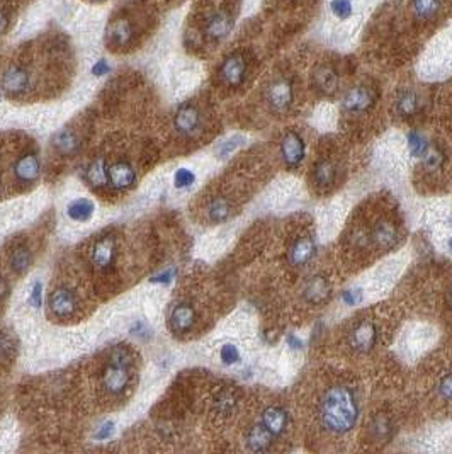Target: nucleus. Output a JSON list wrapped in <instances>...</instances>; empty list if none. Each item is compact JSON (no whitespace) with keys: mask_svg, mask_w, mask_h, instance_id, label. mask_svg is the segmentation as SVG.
<instances>
[{"mask_svg":"<svg viewBox=\"0 0 452 454\" xmlns=\"http://www.w3.org/2000/svg\"><path fill=\"white\" fill-rule=\"evenodd\" d=\"M320 422L328 432L347 434L356 427L359 419V403L356 393L347 384H333L320 400Z\"/></svg>","mask_w":452,"mask_h":454,"instance_id":"obj_1","label":"nucleus"},{"mask_svg":"<svg viewBox=\"0 0 452 454\" xmlns=\"http://www.w3.org/2000/svg\"><path fill=\"white\" fill-rule=\"evenodd\" d=\"M280 157L288 169H298L306 155V145L298 131H286L279 145Z\"/></svg>","mask_w":452,"mask_h":454,"instance_id":"obj_2","label":"nucleus"},{"mask_svg":"<svg viewBox=\"0 0 452 454\" xmlns=\"http://www.w3.org/2000/svg\"><path fill=\"white\" fill-rule=\"evenodd\" d=\"M376 103V94L368 85H356L345 92L344 100H342V109L349 115H362L368 112Z\"/></svg>","mask_w":452,"mask_h":454,"instance_id":"obj_3","label":"nucleus"},{"mask_svg":"<svg viewBox=\"0 0 452 454\" xmlns=\"http://www.w3.org/2000/svg\"><path fill=\"white\" fill-rule=\"evenodd\" d=\"M267 104L274 112H286L295 100V87L289 79H278L267 87Z\"/></svg>","mask_w":452,"mask_h":454,"instance_id":"obj_4","label":"nucleus"},{"mask_svg":"<svg viewBox=\"0 0 452 454\" xmlns=\"http://www.w3.org/2000/svg\"><path fill=\"white\" fill-rule=\"evenodd\" d=\"M129 380H131V368L124 366V364L109 361L103 371V384L105 391L111 395H121L128 388Z\"/></svg>","mask_w":452,"mask_h":454,"instance_id":"obj_5","label":"nucleus"},{"mask_svg":"<svg viewBox=\"0 0 452 454\" xmlns=\"http://www.w3.org/2000/svg\"><path fill=\"white\" fill-rule=\"evenodd\" d=\"M398 240H400V232L391 220L381 218L370 228L369 242H373L380 250L394 249L398 245Z\"/></svg>","mask_w":452,"mask_h":454,"instance_id":"obj_6","label":"nucleus"},{"mask_svg":"<svg viewBox=\"0 0 452 454\" xmlns=\"http://www.w3.org/2000/svg\"><path fill=\"white\" fill-rule=\"evenodd\" d=\"M247 77V60L240 53H233L223 60L219 67V79L228 87H238Z\"/></svg>","mask_w":452,"mask_h":454,"instance_id":"obj_7","label":"nucleus"},{"mask_svg":"<svg viewBox=\"0 0 452 454\" xmlns=\"http://www.w3.org/2000/svg\"><path fill=\"white\" fill-rule=\"evenodd\" d=\"M350 346L357 352H369L377 342V328L370 320H361L349 335Z\"/></svg>","mask_w":452,"mask_h":454,"instance_id":"obj_8","label":"nucleus"},{"mask_svg":"<svg viewBox=\"0 0 452 454\" xmlns=\"http://www.w3.org/2000/svg\"><path fill=\"white\" fill-rule=\"evenodd\" d=\"M316 254V242L311 235H301L289 245L288 259L291 266L301 267L306 266Z\"/></svg>","mask_w":452,"mask_h":454,"instance_id":"obj_9","label":"nucleus"},{"mask_svg":"<svg viewBox=\"0 0 452 454\" xmlns=\"http://www.w3.org/2000/svg\"><path fill=\"white\" fill-rule=\"evenodd\" d=\"M313 87L321 96H333L339 91V74L332 65H318L311 75Z\"/></svg>","mask_w":452,"mask_h":454,"instance_id":"obj_10","label":"nucleus"},{"mask_svg":"<svg viewBox=\"0 0 452 454\" xmlns=\"http://www.w3.org/2000/svg\"><path fill=\"white\" fill-rule=\"evenodd\" d=\"M174 127L179 135L182 136H194L201 129V112L194 106H182L175 112Z\"/></svg>","mask_w":452,"mask_h":454,"instance_id":"obj_11","label":"nucleus"},{"mask_svg":"<svg viewBox=\"0 0 452 454\" xmlns=\"http://www.w3.org/2000/svg\"><path fill=\"white\" fill-rule=\"evenodd\" d=\"M260 424H262L274 437L283 436V434L286 432L289 424V415L286 408L279 407V405H271V407L264 408L262 417H260Z\"/></svg>","mask_w":452,"mask_h":454,"instance_id":"obj_12","label":"nucleus"},{"mask_svg":"<svg viewBox=\"0 0 452 454\" xmlns=\"http://www.w3.org/2000/svg\"><path fill=\"white\" fill-rule=\"evenodd\" d=\"M50 310L55 317L67 318L77 310V298L73 291L67 287H58L50 294Z\"/></svg>","mask_w":452,"mask_h":454,"instance_id":"obj_13","label":"nucleus"},{"mask_svg":"<svg viewBox=\"0 0 452 454\" xmlns=\"http://www.w3.org/2000/svg\"><path fill=\"white\" fill-rule=\"evenodd\" d=\"M39 174H41V164H39V159L34 153H26V155L19 157L15 160L14 176L19 182L31 184V182L38 181Z\"/></svg>","mask_w":452,"mask_h":454,"instance_id":"obj_14","label":"nucleus"},{"mask_svg":"<svg viewBox=\"0 0 452 454\" xmlns=\"http://www.w3.org/2000/svg\"><path fill=\"white\" fill-rule=\"evenodd\" d=\"M330 293H332V286H330L328 279L325 275H313L311 279H308L306 285L303 287V296L308 303L311 305H320L328 299Z\"/></svg>","mask_w":452,"mask_h":454,"instance_id":"obj_15","label":"nucleus"},{"mask_svg":"<svg viewBox=\"0 0 452 454\" xmlns=\"http://www.w3.org/2000/svg\"><path fill=\"white\" fill-rule=\"evenodd\" d=\"M116 259V245H114L112 238H103L93 245L91 261L96 269L108 271L111 269Z\"/></svg>","mask_w":452,"mask_h":454,"instance_id":"obj_16","label":"nucleus"},{"mask_svg":"<svg viewBox=\"0 0 452 454\" xmlns=\"http://www.w3.org/2000/svg\"><path fill=\"white\" fill-rule=\"evenodd\" d=\"M108 177H109V184H111L114 189L123 190V189L131 188L134 179H136V174H134V169L131 167V164L121 160L109 167Z\"/></svg>","mask_w":452,"mask_h":454,"instance_id":"obj_17","label":"nucleus"},{"mask_svg":"<svg viewBox=\"0 0 452 454\" xmlns=\"http://www.w3.org/2000/svg\"><path fill=\"white\" fill-rule=\"evenodd\" d=\"M231 27H233V19L226 11L214 12L206 24V36L213 41H221L230 34Z\"/></svg>","mask_w":452,"mask_h":454,"instance_id":"obj_18","label":"nucleus"},{"mask_svg":"<svg viewBox=\"0 0 452 454\" xmlns=\"http://www.w3.org/2000/svg\"><path fill=\"white\" fill-rule=\"evenodd\" d=\"M2 87L7 94L21 96L30 87V75L21 67H11L2 77Z\"/></svg>","mask_w":452,"mask_h":454,"instance_id":"obj_19","label":"nucleus"},{"mask_svg":"<svg viewBox=\"0 0 452 454\" xmlns=\"http://www.w3.org/2000/svg\"><path fill=\"white\" fill-rule=\"evenodd\" d=\"M272 443H274V436H272L262 424L250 425V429L245 432L247 448L254 453L269 451Z\"/></svg>","mask_w":452,"mask_h":454,"instance_id":"obj_20","label":"nucleus"},{"mask_svg":"<svg viewBox=\"0 0 452 454\" xmlns=\"http://www.w3.org/2000/svg\"><path fill=\"white\" fill-rule=\"evenodd\" d=\"M195 323V311L194 308L187 303H181V305L174 306L172 313H170V327L177 334H186Z\"/></svg>","mask_w":452,"mask_h":454,"instance_id":"obj_21","label":"nucleus"},{"mask_svg":"<svg viewBox=\"0 0 452 454\" xmlns=\"http://www.w3.org/2000/svg\"><path fill=\"white\" fill-rule=\"evenodd\" d=\"M337 179V165L330 159H321L313 167V182L318 188H330Z\"/></svg>","mask_w":452,"mask_h":454,"instance_id":"obj_22","label":"nucleus"},{"mask_svg":"<svg viewBox=\"0 0 452 454\" xmlns=\"http://www.w3.org/2000/svg\"><path fill=\"white\" fill-rule=\"evenodd\" d=\"M108 38H109V41H111L112 44H116V46H124V44H128L129 41H131L133 27H131V24H129L128 19L120 18L109 24Z\"/></svg>","mask_w":452,"mask_h":454,"instance_id":"obj_23","label":"nucleus"},{"mask_svg":"<svg viewBox=\"0 0 452 454\" xmlns=\"http://www.w3.org/2000/svg\"><path fill=\"white\" fill-rule=\"evenodd\" d=\"M108 170L109 167L104 159H96L91 165H89L87 170H85V179H87V182L92 186V188L96 189L103 188V186H105L109 182Z\"/></svg>","mask_w":452,"mask_h":454,"instance_id":"obj_24","label":"nucleus"},{"mask_svg":"<svg viewBox=\"0 0 452 454\" xmlns=\"http://www.w3.org/2000/svg\"><path fill=\"white\" fill-rule=\"evenodd\" d=\"M418 106H420V100H418V96L415 91H410V89H405L401 91L396 97V111L401 117H411L417 115Z\"/></svg>","mask_w":452,"mask_h":454,"instance_id":"obj_25","label":"nucleus"},{"mask_svg":"<svg viewBox=\"0 0 452 454\" xmlns=\"http://www.w3.org/2000/svg\"><path fill=\"white\" fill-rule=\"evenodd\" d=\"M93 212H96V206L91 200H85V197H80V200L72 201L67 208L68 218L73 221H87L91 220Z\"/></svg>","mask_w":452,"mask_h":454,"instance_id":"obj_26","label":"nucleus"},{"mask_svg":"<svg viewBox=\"0 0 452 454\" xmlns=\"http://www.w3.org/2000/svg\"><path fill=\"white\" fill-rule=\"evenodd\" d=\"M32 262V254L26 245H18L11 252V269L15 274H22L30 269Z\"/></svg>","mask_w":452,"mask_h":454,"instance_id":"obj_27","label":"nucleus"},{"mask_svg":"<svg viewBox=\"0 0 452 454\" xmlns=\"http://www.w3.org/2000/svg\"><path fill=\"white\" fill-rule=\"evenodd\" d=\"M231 206L225 197H216L207 205V218L213 223H223L230 218Z\"/></svg>","mask_w":452,"mask_h":454,"instance_id":"obj_28","label":"nucleus"},{"mask_svg":"<svg viewBox=\"0 0 452 454\" xmlns=\"http://www.w3.org/2000/svg\"><path fill=\"white\" fill-rule=\"evenodd\" d=\"M411 9L420 19H430L441 11V0H411Z\"/></svg>","mask_w":452,"mask_h":454,"instance_id":"obj_29","label":"nucleus"},{"mask_svg":"<svg viewBox=\"0 0 452 454\" xmlns=\"http://www.w3.org/2000/svg\"><path fill=\"white\" fill-rule=\"evenodd\" d=\"M370 434L376 437L377 441H386L389 439L391 434H393V424L386 415H376L370 422Z\"/></svg>","mask_w":452,"mask_h":454,"instance_id":"obj_30","label":"nucleus"},{"mask_svg":"<svg viewBox=\"0 0 452 454\" xmlns=\"http://www.w3.org/2000/svg\"><path fill=\"white\" fill-rule=\"evenodd\" d=\"M237 407V398H235V393L231 390H223L218 393L214 400V408L216 412L221 413V415H230L231 412Z\"/></svg>","mask_w":452,"mask_h":454,"instance_id":"obj_31","label":"nucleus"},{"mask_svg":"<svg viewBox=\"0 0 452 454\" xmlns=\"http://www.w3.org/2000/svg\"><path fill=\"white\" fill-rule=\"evenodd\" d=\"M55 147L58 148L62 153L70 155V153L75 152L77 147H79V141H77V138L72 131L63 129V131H60L58 135L55 136Z\"/></svg>","mask_w":452,"mask_h":454,"instance_id":"obj_32","label":"nucleus"},{"mask_svg":"<svg viewBox=\"0 0 452 454\" xmlns=\"http://www.w3.org/2000/svg\"><path fill=\"white\" fill-rule=\"evenodd\" d=\"M330 11L340 21H347L354 14L352 0H330Z\"/></svg>","mask_w":452,"mask_h":454,"instance_id":"obj_33","label":"nucleus"},{"mask_svg":"<svg viewBox=\"0 0 452 454\" xmlns=\"http://www.w3.org/2000/svg\"><path fill=\"white\" fill-rule=\"evenodd\" d=\"M408 148L410 153L413 157H423L425 152L429 150V143H427V138L418 131H411L408 135Z\"/></svg>","mask_w":452,"mask_h":454,"instance_id":"obj_34","label":"nucleus"},{"mask_svg":"<svg viewBox=\"0 0 452 454\" xmlns=\"http://www.w3.org/2000/svg\"><path fill=\"white\" fill-rule=\"evenodd\" d=\"M109 361H112V363L124 364V366L131 368L133 366V354L128 347L116 346L111 351V354H109Z\"/></svg>","mask_w":452,"mask_h":454,"instance_id":"obj_35","label":"nucleus"},{"mask_svg":"<svg viewBox=\"0 0 452 454\" xmlns=\"http://www.w3.org/2000/svg\"><path fill=\"white\" fill-rule=\"evenodd\" d=\"M194 181H195L194 172L191 169H186V167L179 169L174 176V184L177 189L189 188V186L194 184Z\"/></svg>","mask_w":452,"mask_h":454,"instance_id":"obj_36","label":"nucleus"},{"mask_svg":"<svg viewBox=\"0 0 452 454\" xmlns=\"http://www.w3.org/2000/svg\"><path fill=\"white\" fill-rule=\"evenodd\" d=\"M423 164H425V167L430 170L441 169L444 164V155L437 148H429L425 152V155H423Z\"/></svg>","mask_w":452,"mask_h":454,"instance_id":"obj_37","label":"nucleus"},{"mask_svg":"<svg viewBox=\"0 0 452 454\" xmlns=\"http://www.w3.org/2000/svg\"><path fill=\"white\" fill-rule=\"evenodd\" d=\"M219 356H221V361L226 364V366L237 364L240 361V351L237 346H233V344H225V346L221 347Z\"/></svg>","mask_w":452,"mask_h":454,"instance_id":"obj_38","label":"nucleus"},{"mask_svg":"<svg viewBox=\"0 0 452 454\" xmlns=\"http://www.w3.org/2000/svg\"><path fill=\"white\" fill-rule=\"evenodd\" d=\"M242 143H243V138L242 136H233V138H230V140L223 141V143L218 147L219 155H221V157L230 155V153L233 152V150H237Z\"/></svg>","mask_w":452,"mask_h":454,"instance_id":"obj_39","label":"nucleus"},{"mask_svg":"<svg viewBox=\"0 0 452 454\" xmlns=\"http://www.w3.org/2000/svg\"><path fill=\"white\" fill-rule=\"evenodd\" d=\"M12 354H14V346L11 337L7 334H0V359H11Z\"/></svg>","mask_w":452,"mask_h":454,"instance_id":"obj_40","label":"nucleus"},{"mask_svg":"<svg viewBox=\"0 0 452 454\" xmlns=\"http://www.w3.org/2000/svg\"><path fill=\"white\" fill-rule=\"evenodd\" d=\"M439 395L444 400L452 401V372H447L441 380V383H439Z\"/></svg>","mask_w":452,"mask_h":454,"instance_id":"obj_41","label":"nucleus"},{"mask_svg":"<svg viewBox=\"0 0 452 454\" xmlns=\"http://www.w3.org/2000/svg\"><path fill=\"white\" fill-rule=\"evenodd\" d=\"M30 303L34 308H39L43 305V285L41 283H34L30 294Z\"/></svg>","mask_w":452,"mask_h":454,"instance_id":"obj_42","label":"nucleus"},{"mask_svg":"<svg viewBox=\"0 0 452 454\" xmlns=\"http://www.w3.org/2000/svg\"><path fill=\"white\" fill-rule=\"evenodd\" d=\"M114 434V424L112 422H105L101 425L99 429H97L96 434H93V437H96V439H99V441H105V439H109V437H111Z\"/></svg>","mask_w":452,"mask_h":454,"instance_id":"obj_43","label":"nucleus"},{"mask_svg":"<svg viewBox=\"0 0 452 454\" xmlns=\"http://www.w3.org/2000/svg\"><path fill=\"white\" fill-rule=\"evenodd\" d=\"M174 278H175V271L167 269V271H164V273L155 275V278L152 279V283H158V285H170V283L174 281Z\"/></svg>","mask_w":452,"mask_h":454,"instance_id":"obj_44","label":"nucleus"},{"mask_svg":"<svg viewBox=\"0 0 452 454\" xmlns=\"http://www.w3.org/2000/svg\"><path fill=\"white\" fill-rule=\"evenodd\" d=\"M342 299H344L345 305L352 306V305H356L357 301H361V293L356 290H347L342 293Z\"/></svg>","mask_w":452,"mask_h":454,"instance_id":"obj_45","label":"nucleus"},{"mask_svg":"<svg viewBox=\"0 0 452 454\" xmlns=\"http://www.w3.org/2000/svg\"><path fill=\"white\" fill-rule=\"evenodd\" d=\"M108 72H109V65H108V62H105V60H99V62L92 67V74L96 77H103V75L108 74Z\"/></svg>","mask_w":452,"mask_h":454,"instance_id":"obj_46","label":"nucleus"},{"mask_svg":"<svg viewBox=\"0 0 452 454\" xmlns=\"http://www.w3.org/2000/svg\"><path fill=\"white\" fill-rule=\"evenodd\" d=\"M288 344L292 349H301V347H303V342H301V340L296 337V335H292V334L288 337Z\"/></svg>","mask_w":452,"mask_h":454,"instance_id":"obj_47","label":"nucleus"},{"mask_svg":"<svg viewBox=\"0 0 452 454\" xmlns=\"http://www.w3.org/2000/svg\"><path fill=\"white\" fill-rule=\"evenodd\" d=\"M7 291H9V286H7L6 279H4V278H2V275H0V299H4V298H6Z\"/></svg>","mask_w":452,"mask_h":454,"instance_id":"obj_48","label":"nucleus"},{"mask_svg":"<svg viewBox=\"0 0 452 454\" xmlns=\"http://www.w3.org/2000/svg\"><path fill=\"white\" fill-rule=\"evenodd\" d=\"M6 27H7V18L0 12V32L6 31Z\"/></svg>","mask_w":452,"mask_h":454,"instance_id":"obj_49","label":"nucleus"},{"mask_svg":"<svg viewBox=\"0 0 452 454\" xmlns=\"http://www.w3.org/2000/svg\"><path fill=\"white\" fill-rule=\"evenodd\" d=\"M446 301H447V305H449L452 308V286L449 287V291H447V294H446Z\"/></svg>","mask_w":452,"mask_h":454,"instance_id":"obj_50","label":"nucleus"},{"mask_svg":"<svg viewBox=\"0 0 452 454\" xmlns=\"http://www.w3.org/2000/svg\"><path fill=\"white\" fill-rule=\"evenodd\" d=\"M449 250H451V254H452V238L449 240Z\"/></svg>","mask_w":452,"mask_h":454,"instance_id":"obj_51","label":"nucleus"},{"mask_svg":"<svg viewBox=\"0 0 452 454\" xmlns=\"http://www.w3.org/2000/svg\"><path fill=\"white\" fill-rule=\"evenodd\" d=\"M92 2H104V0H92Z\"/></svg>","mask_w":452,"mask_h":454,"instance_id":"obj_52","label":"nucleus"}]
</instances>
